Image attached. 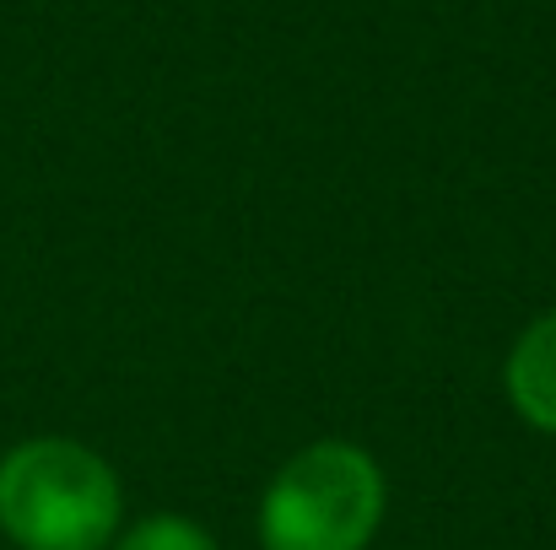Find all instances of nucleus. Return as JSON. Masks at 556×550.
I'll return each instance as SVG.
<instances>
[{
	"mask_svg": "<svg viewBox=\"0 0 556 550\" xmlns=\"http://www.w3.org/2000/svg\"><path fill=\"white\" fill-rule=\"evenodd\" d=\"M125 491L114 464L76 437H27L0 459V535L16 550H109Z\"/></svg>",
	"mask_w": 556,
	"mask_h": 550,
	"instance_id": "obj_1",
	"label": "nucleus"
},
{
	"mask_svg": "<svg viewBox=\"0 0 556 550\" xmlns=\"http://www.w3.org/2000/svg\"><path fill=\"white\" fill-rule=\"evenodd\" d=\"M383 524V470L368 448L325 437L292 453L260 502L265 550H368Z\"/></svg>",
	"mask_w": 556,
	"mask_h": 550,
	"instance_id": "obj_2",
	"label": "nucleus"
},
{
	"mask_svg": "<svg viewBox=\"0 0 556 550\" xmlns=\"http://www.w3.org/2000/svg\"><path fill=\"white\" fill-rule=\"evenodd\" d=\"M503 388H508V405H514L535 432H552L556 437V308L541 314V319L508 346Z\"/></svg>",
	"mask_w": 556,
	"mask_h": 550,
	"instance_id": "obj_3",
	"label": "nucleus"
},
{
	"mask_svg": "<svg viewBox=\"0 0 556 550\" xmlns=\"http://www.w3.org/2000/svg\"><path fill=\"white\" fill-rule=\"evenodd\" d=\"M114 550H216V540L185 513H152V519L130 524L114 540Z\"/></svg>",
	"mask_w": 556,
	"mask_h": 550,
	"instance_id": "obj_4",
	"label": "nucleus"
}]
</instances>
